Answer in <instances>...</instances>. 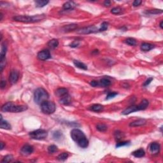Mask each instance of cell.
Listing matches in <instances>:
<instances>
[{"instance_id":"6da1fadb","label":"cell","mask_w":163,"mask_h":163,"mask_svg":"<svg viewBox=\"0 0 163 163\" xmlns=\"http://www.w3.org/2000/svg\"><path fill=\"white\" fill-rule=\"evenodd\" d=\"M28 106L25 105H15L12 102H8L3 105L1 107V111L5 112H12V113H19L26 111Z\"/></svg>"},{"instance_id":"7a4b0ae2","label":"cell","mask_w":163,"mask_h":163,"mask_svg":"<svg viewBox=\"0 0 163 163\" xmlns=\"http://www.w3.org/2000/svg\"><path fill=\"white\" fill-rule=\"evenodd\" d=\"M45 18V15H37L34 16L28 15H18L14 17V21H18L21 22H26V23H30V22H39L41 20Z\"/></svg>"},{"instance_id":"3957f363","label":"cell","mask_w":163,"mask_h":163,"mask_svg":"<svg viewBox=\"0 0 163 163\" xmlns=\"http://www.w3.org/2000/svg\"><path fill=\"white\" fill-rule=\"evenodd\" d=\"M49 94L43 88H38L34 93V100L36 103L41 105L49 99Z\"/></svg>"},{"instance_id":"277c9868","label":"cell","mask_w":163,"mask_h":163,"mask_svg":"<svg viewBox=\"0 0 163 163\" xmlns=\"http://www.w3.org/2000/svg\"><path fill=\"white\" fill-rule=\"evenodd\" d=\"M40 105L41 111L45 114H52L55 111H56V105H55L54 103L52 102V101H45L43 103H41Z\"/></svg>"},{"instance_id":"5b68a950","label":"cell","mask_w":163,"mask_h":163,"mask_svg":"<svg viewBox=\"0 0 163 163\" xmlns=\"http://www.w3.org/2000/svg\"><path fill=\"white\" fill-rule=\"evenodd\" d=\"M47 135L48 133L44 129H37L29 133V136L31 138L37 140H43L47 137Z\"/></svg>"},{"instance_id":"8992f818","label":"cell","mask_w":163,"mask_h":163,"mask_svg":"<svg viewBox=\"0 0 163 163\" xmlns=\"http://www.w3.org/2000/svg\"><path fill=\"white\" fill-rule=\"evenodd\" d=\"M71 137L77 143V144L86 138L84 133L82 131L78 129H74L71 131Z\"/></svg>"},{"instance_id":"52a82bcc","label":"cell","mask_w":163,"mask_h":163,"mask_svg":"<svg viewBox=\"0 0 163 163\" xmlns=\"http://www.w3.org/2000/svg\"><path fill=\"white\" fill-rule=\"evenodd\" d=\"M77 32L78 33H79V34H90V33H94L99 32V28H96V26H87V27L81 28V29H78Z\"/></svg>"},{"instance_id":"ba28073f","label":"cell","mask_w":163,"mask_h":163,"mask_svg":"<svg viewBox=\"0 0 163 163\" xmlns=\"http://www.w3.org/2000/svg\"><path fill=\"white\" fill-rule=\"evenodd\" d=\"M19 78V73L18 71L15 69H13L11 71L10 74V77H9V80L11 84H15L17 82Z\"/></svg>"},{"instance_id":"9c48e42d","label":"cell","mask_w":163,"mask_h":163,"mask_svg":"<svg viewBox=\"0 0 163 163\" xmlns=\"http://www.w3.org/2000/svg\"><path fill=\"white\" fill-rule=\"evenodd\" d=\"M37 57L41 61H45V60L50 59L51 57V55H50L49 50H43L38 53Z\"/></svg>"},{"instance_id":"30bf717a","label":"cell","mask_w":163,"mask_h":163,"mask_svg":"<svg viewBox=\"0 0 163 163\" xmlns=\"http://www.w3.org/2000/svg\"><path fill=\"white\" fill-rule=\"evenodd\" d=\"M34 151V149L32 146L29 145H25L22 147L21 150V153L22 156H29V155L31 154Z\"/></svg>"},{"instance_id":"8fae6325","label":"cell","mask_w":163,"mask_h":163,"mask_svg":"<svg viewBox=\"0 0 163 163\" xmlns=\"http://www.w3.org/2000/svg\"><path fill=\"white\" fill-rule=\"evenodd\" d=\"M150 151L152 154H158L160 151V145L158 143L153 142L150 145Z\"/></svg>"},{"instance_id":"7c38bea8","label":"cell","mask_w":163,"mask_h":163,"mask_svg":"<svg viewBox=\"0 0 163 163\" xmlns=\"http://www.w3.org/2000/svg\"><path fill=\"white\" fill-rule=\"evenodd\" d=\"M59 102L61 103V104L65 105H68L69 104H71V96L69 95V94H67L65 96H62V97H61L59 100Z\"/></svg>"},{"instance_id":"4fadbf2b","label":"cell","mask_w":163,"mask_h":163,"mask_svg":"<svg viewBox=\"0 0 163 163\" xmlns=\"http://www.w3.org/2000/svg\"><path fill=\"white\" fill-rule=\"evenodd\" d=\"M137 111H139L138 108V106H135V105H133V106H131L127 108L126 109L124 110L122 112V114L123 115H129L130 113H133V112H137Z\"/></svg>"},{"instance_id":"5bb4252c","label":"cell","mask_w":163,"mask_h":163,"mask_svg":"<svg viewBox=\"0 0 163 163\" xmlns=\"http://www.w3.org/2000/svg\"><path fill=\"white\" fill-rule=\"evenodd\" d=\"M147 121L145 119H138L136 120V121H133V122H131L129 124V126L130 127H139L141 126V125H143L146 124Z\"/></svg>"},{"instance_id":"9a60e30c","label":"cell","mask_w":163,"mask_h":163,"mask_svg":"<svg viewBox=\"0 0 163 163\" xmlns=\"http://www.w3.org/2000/svg\"><path fill=\"white\" fill-rule=\"evenodd\" d=\"M77 5L73 1H68V2L65 3L63 5V9L65 10H73L76 7Z\"/></svg>"},{"instance_id":"2e32d148","label":"cell","mask_w":163,"mask_h":163,"mask_svg":"<svg viewBox=\"0 0 163 163\" xmlns=\"http://www.w3.org/2000/svg\"><path fill=\"white\" fill-rule=\"evenodd\" d=\"M132 154H133L135 157H137V158H140V157H142L145 156V150H144L143 149H140L136 150L135 151H134V152L132 153Z\"/></svg>"},{"instance_id":"e0dca14e","label":"cell","mask_w":163,"mask_h":163,"mask_svg":"<svg viewBox=\"0 0 163 163\" xmlns=\"http://www.w3.org/2000/svg\"><path fill=\"white\" fill-rule=\"evenodd\" d=\"M153 47H154V46L153 45L148 43H143L141 45V50L145 52L149 51V50H152Z\"/></svg>"},{"instance_id":"ac0fdd59","label":"cell","mask_w":163,"mask_h":163,"mask_svg":"<svg viewBox=\"0 0 163 163\" xmlns=\"http://www.w3.org/2000/svg\"><path fill=\"white\" fill-rule=\"evenodd\" d=\"M67 94H68V90L66 89H65V88H59V89H57V90L56 92V95L59 97H62V96H65Z\"/></svg>"},{"instance_id":"d6986e66","label":"cell","mask_w":163,"mask_h":163,"mask_svg":"<svg viewBox=\"0 0 163 163\" xmlns=\"http://www.w3.org/2000/svg\"><path fill=\"white\" fill-rule=\"evenodd\" d=\"M0 127L1 129H11V125L9 124L7 121H3L2 115H1V122H0Z\"/></svg>"},{"instance_id":"ffe728a7","label":"cell","mask_w":163,"mask_h":163,"mask_svg":"<svg viewBox=\"0 0 163 163\" xmlns=\"http://www.w3.org/2000/svg\"><path fill=\"white\" fill-rule=\"evenodd\" d=\"M149 101L147 99H143L141 101V103L139 105H138V108L139 111L140 110H144L148 107L149 106Z\"/></svg>"},{"instance_id":"44dd1931","label":"cell","mask_w":163,"mask_h":163,"mask_svg":"<svg viewBox=\"0 0 163 163\" xmlns=\"http://www.w3.org/2000/svg\"><path fill=\"white\" fill-rule=\"evenodd\" d=\"M77 28V25L75 24H71L67 25L62 28V30L65 32H70L71 31L75 30Z\"/></svg>"},{"instance_id":"7402d4cb","label":"cell","mask_w":163,"mask_h":163,"mask_svg":"<svg viewBox=\"0 0 163 163\" xmlns=\"http://www.w3.org/2000/svg\"><path fill=\"white\" fill-rule=\"evenodd\" d=\"M90 110L92 111H94L96 112H101L103 110V106L99 104H94V105H92L90 107Z\"/></svg>"},{"instance_id":"603a6c76","label":"cell","mask_w":163,"mask_h":163,"mask_svg":"<svg viewBox=\"0 0 163 163\" xmlns=\"http://www.w3.org/2000/svg\"><path fill=\"white\" fill-rule=\"evenodd\" d=\"M110 84H111L110 80L108 79H107V78H102L101 80L99 82V86L103 87L109 86Z\"/></svg>"},{"instance_id":"cb8c5ba5","label":"cell","mask_w":163,"mask_h":163,"mask_svg":"<svg viewBox=\"0 0 163 163\" xmlns=\"http://www.w3.org/2000/svg\"><path fill=\"white\" fill-rule=\"evenodd\" d=\"M59 45V41L57 39H52L51 40H50L48 43V46H49V47H50L51 49H54L58 47Z\"/></svg>"},{"instance_id":"d4e9b609","label":"cell","mask_w":163,"mask_h":163,"mask_svg":"<svg viewBox=\"0 0 163 163\" xmlns=\"http://www.w3.org/2000/svg\"><path fill=\"white\" fill-rule=\"evenodd\" d=\"M73 64H74L75 66L76 67L80 68V69H84V70L87 69V67L86 65H85V64L83 63V62H80L79 61H76L75 60V61H73Z\"/></svg>"},{"instance_id":"484cf974","label":"cell","mask_w":163,"mask_h":163,"mask_svg":"<svg viewBox=\"0 0 163 163\" xmlns=\"http://www.w3.org/2000/svg\"><path fill=\"white\" fill-rule=\"evenodd\" d=\"M49 3V1H42V0H38V1H35V4H36V6L37 7H43L45 5H47Z\"/></svg>"},{"instance_id":"4316f807","label":"cell","mask_w":163,"mask_h":163,"mask_svg":"<svg viewBox=\"0 0 163 163\" xmlns=\"http://www.w3.org/2000/svg\"><path fill=\"white\" fill-rule=\"evenodd\" d=\"M6 50H7V48H6V45H5V43H2V45H1V59L5 58Z\"/></svg>"},{"instance_id":"83f0119b","label":"cell","mask_w":163,"mask_h":163,"mask_svg":"<svg viewBox=\"0 0 163 163\" xmlns=\"http://www.w3.org/2000/svg\"><path fill=\"white\" fill-rule=\"evenodd\" d=\"M125 42L128 45H131V46H135V45H136V43H137L136 40L134 39V38H128V39L125 40Z\"/></svg>"},{"instance_id":"f1b7e54d","label":"cell","mask_w":163,"mask_h":163,"mask_svg":"<svg viewBox=\"0 0 163 163\" xmlns=\"http://www.w3.org/2000/svg\"><path fill=\"white\" fill-rule=\"evenodd\" d=\"M68 153L67 152H62L61 153V154H59L57 157V159L59 161H64L68 158Z\"/></svg>"},{"instance_id":"f546056e","label":"cell","mask_w":163,"mask_h":163,"mask_svg":"<svg viewBox=\"0 0 163 163\" xmlns=\"http://www.w3.org/2000/svg\"><path fill=\"white\" fill-rule=\"evenodd\" d=\"M96 128L98 131L101 132H105L106 131L107 129V126L105 124H99L96 125Z\"/></svg>"},{"instance_id":"4dcf8cb0","label":"cell","mask_w":163,"mask_h":163,"mask_svg":"<svg viewBox=\"0 0 163 163\" xmlns=\"http://www.w3.org/2000/svg\"><path fill=\"white\" fill-rule=\"evenodd\" d=\"M14 159V157L12 155H7V156H5L3 158V159L1 161V162H10Z\"/></svg>"},{"instance_id":"1f68e13d","label":"cell","mask_w":163,"mask_h":163,"mask_svg":"<svg viewBox=\"0 0 163 163\" xmlns=\"http://www.w3.org/2000/svg\"><path fill=\"white\" fill-rule=\"evenodd\" d=\"M58 150V148H57V146L54 145H50V146L48 147V151H49V153H54L55 152H56Z\"/></svg>"},{"instance_id":"d6a6232c","label":"cell","mask_w":163,"mask_h":163,"mask_svg":"<svg viewBox=\"0 0 163 163\" xmlns=\"http://www.w3.org/2000/svg\"><path fill=\"white\" fill-rule=\"evenodd\" d=\"M108 24L107 22H103L101 25V27H100V28H99V32L105 31H106L108 29Z\"/></svg>"},{"instance_id":"836d02e7","label":"cell","mask_w":163,"mask_h":163,"mask_svg":"<svg viewBox=\"0 0 163 163\" xmlns=\"http://www.w3.org/2000/svg\"><path fill=\"white\" fill-rule=\"evenodd\" d=\"M122 9L121 7H115L112 9L111 10V13L113 14H119L120 13L122 12Z\"/></svg>"},{"instance_id":"e575fe53","label":"cell","mask_w":163,"mask_h":163,"mask_svg":"<svg viewBox=\"0 0 163 163\" xmlns=\"http://www.w3.org/2000/svg\"><path fill=\"white\" fill-rule=\"evenodd\" d=\"M148 14H162V10H151L147 11Z\"/></svg>"},{"instance_id":"d590c367","label":"cell","mask_w":163,"mask_h":163,"mask_svg":"<svg viewBox=\"0 0 163 163\" xmlns=\"http://www.w3.org/2000/svg\"><path fill=\"white\" fill-rule=\"evenodd\" d=\"M61 136H62V133L59 131H56L54 133V135L53 137L55 140H59V139H61Z\"/></svg>"},{"instance_id":"8d00e7d4","label":"cell","mask_w":163,"mask_h":163,"mask_svg":"<svg viewBox=\"0 0 163 163\" xmlns=\"http://www.w3.org/2000/svg\"><path fill=\"white\" fill-rule=\"evenodd\" d=\"M0 61H1V62H0V68H1V71H2L3 68L6 66V59H1Z\"/></svg>"},{"instance_id":"74e56055","label":"cell","mask_w":163,"mask_h":163,"mask_svg":"<svg viewBox=\"0 0 163 163\" xmlns=\"http://www.w3.org/2000/svg\"><path fill=\"white\" fill-rule=\"evenodd\" d=\"M117 93H108L107 96L106 97V99H110L113 98L115 96L117 95Z\"/></svg>"},{"instance_id":"f35d334b","label":"cell","mask_w":163,"mask_h":163,"mask_svg":"<svg viewBox=\"0 0 163 163\" xmlns=\"http://www.w3.org/2000/svg\"><path fill=\"white\" fill-rule=\"evenodd\" d=\"M129 143V141H122V142H119L116 145V147H121L125 146V145H128Z\"/></svg>"},{"instance_id":"ab89813d","label":"cell","mask_w":163,"mask_h":163,"mask_svg":"<svg viewBox=\"0 0 163 163\" xmlns=\"http://www.w3.org/2000/svg\"><path fill=\"white\" fill-rule=\"evenodd\" d=\"M115 138L117 139V140H119L122 138V133H121V132L117 131L115 133Z\"/></svg>"},{"instance_id":"60d3db41","label":"cell","mask_w":163,"mask_h":163,"mask_svg":"<svg viewBox=\"0 0 163 163\" xmlns=\"http://www.w3.org/2000/svg\"><path fill=\"white\" fill-rule=\"evenodd\" d=\"M141 3H142V1H140V0H135V1H134V2H133V6L136 7V6H140V5H141Z\"/></svg>"},{"instance_id":"b9f144b4","label":"cell","mask_w":163,"mask_h":163,"mask_svg":"<svg viewBox=\"0 0 163 163\" xmlns=\"http://www.w3.org/2000/svg\"><path fill=\"white\" fill-rule=\"evenodd\" d=\"M90 85L93 87H97L99 86V82L96 80H93L90 82Z\"/></svg>"},{"instance_id":"7bdbcfd3","label":"cell","mask_w":163,"mask_h":163,"mask_svg":"<svg viewBox=\"0 0 163 163\" xmlns=\"http://www.w3.org/2000/svg\"><path fill=\"white\" fill-rule=\"evenodd\" d=\"M79 45V42L78 41H74L71 44H70L71 47H77Z\"/></svg>"},{"instance_id":"ee69618b","label":"cell","mask_w":163,"mask_h":163,"mask_svg":"<svg viewBox=\"0 0 163 163\" xmlns=\"http://www.w3.org/2000/svg\"><path fill=\"white\" fill-rule=\"evenodd\" d=\"M152 80H153V78H148V79L145 82V83L143 84V86H147V85H149V84H150V82L152 81Z\"/></svg>"},{"instance_id":"f6af8a7d","label":"cell","mask_w":163,"mask_h":163,"mask_svg":"<svg viewBox=\"0 0 163 163\" xmlns=\"http://www.w3.org/2000/svg\"><path fill=\"white\" fill-rule=\"evenodd\" d=\"M6 81L4 80H1V89H4V88L5 87V86H6Z\"/></svg>"},{"instance_id":"bcb514c9","label":"cell","mask_w":163,"mask_h":163,"mask_svg":"<svg viewBox=\"0 0 163 163\" xmlns=\"http://www.w3.org/2000/svg\"><path fill=\"white\" fill-rule=\"evenodd\" d=\"M110 4H111L110 1H108V0H106V1H105V2H104V5H105V6H110Z\"/></svg>"},{"instance_id":"7dc6e473","label":"cell","mask_w":163,"mask_h":163,"mask_svg":"<svg viewBox=\"0 0 163 163\" xmlns=\"http://www.w3.org/2000/svg\"><path fill=\"white\" fill-rule=\"evenodd\" d=\"M1 150H3L4 148V143L3 142H1Z\"/></svg>"},{"instance_id":"c3c4849f","label":"cell","mask_w":163,"mask_h":163,"mask_svg":"<svg viewBox=\"0 0 163 163\" xmlns=\"http://www.w3.org/2000/svg\"><path fill=\"white\" fill-rule=\"evenodd\" d=\"M162 24H163V22L162 21H161V23H160V27H161V29H162Z\"/></svg>"}]
</instances>
